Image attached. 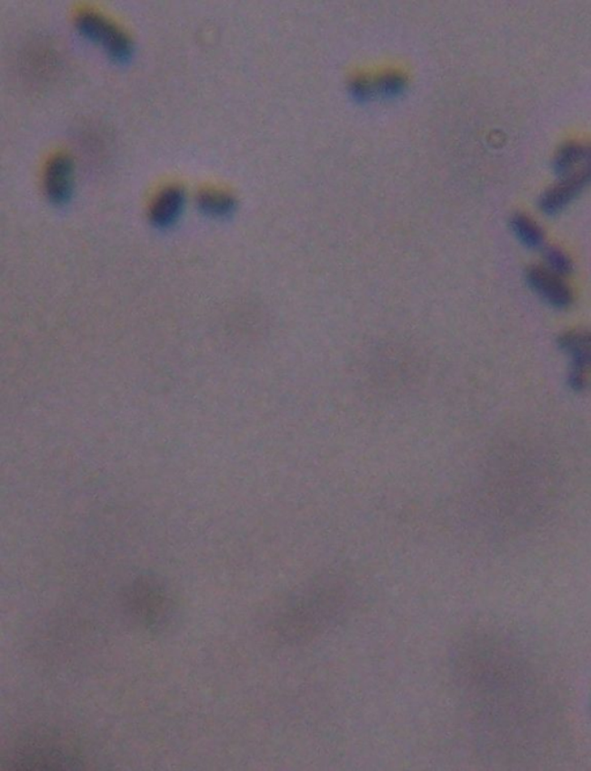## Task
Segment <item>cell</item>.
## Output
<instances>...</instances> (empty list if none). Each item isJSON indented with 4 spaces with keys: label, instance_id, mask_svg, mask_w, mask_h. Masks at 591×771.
<instances>
[{
    "label": "cell",
    "instance_id": "9",
    "mask_svg": "<svg viewBox=\"0 0 591 771\" xmlns=\"http://www.w3.org/2000/svg\"><path fill=\"white\" fill-rule=\"evenodd\" d=\"M198 205L200 211L209 216L225 217L235 211V200L228 193L203 191L198 195Z\"/></svg>",
    "mask_w": 591,
    "mask_h": 771
},
{
    "label": "cell",
    "instance_id": "10",
    "mask_svg": "<svg viewBox=\"0 0 591 771\" xmlns=\"http://www.w3.org/2000/svg\"><path fill=\"white\" fill-rule=\"evenodd\" d=\"M543 259L546 267L552 273L561 277L571 275L574 271V264L566 252L556 246H546L543 248Z\"/></svg>",
    "mask_w": 591,
    "mask_h": 771
},
{
    "label": "cell",
    "instance_id": "7",
    "mask_svg": "<svg viewBox=\"0 0 591 771\" xmlns=\"http://www.w3.org/2000/svg\"><path fill=\"white\" fill-rule=\"evenodd\" d=\"M588 163H591V148L581 144L569 143L564 145L556 154L552 168L556 177L564 178Z\"/></svg>",
    "mask_w": 591,
    "mask_h": 771
},
{
    "label": "cell",
    "instance_id": "3",
    "mask_svg": "<svg viewBox=\"0 0 591 771\" xmlns=\"http://www.w3.org/2000/svg\"><path fill=\"white\" fill-rule=\"evenodd\" d=\"M590 184L591 163H588L566 177L560 178L559 183L544 192L539 199V209L546 215H556L576 200Z\"/></svg>",
    "mask_w": 591,
    "mask_h": 771
},
{
    "label": "cell",
    "instance_id": "2",
    "mask_svg": "<svg viewBox=\"0 0 591 771\" xmlns=\"http://www.w3.org/2000/svg\"><path fill=\"white\" fill-rule=\"evenodd\" d=\"M558 346L568 355V385L574 392L585 391L591 372V331H569L558 337Z\"/></svg>",
    "mask_w": 591,
    "mask_h": 771
},
{
    "label": "cell",
    "instance_id": "5",
    "mask_svg": "<svg viewBox=\"0 0 591 771\" xmlns=\"http://www.w3.org/2000/svg\"><path fill=\"white\" fill-rule=\"evenodd\" d=\"M73 173V162L65 154H59L48 162L45 173V190L51 203L64 205L70 200Z\"/></svg>",
    "mask_w": 591,
    "mask_h": 771
},
{
    "label": "cell",
    "instance_id": "6",
    "mask_svg": "<svg viewBox=\"0 0 591 771\" xmlns=\"http://www.w3.org/2000/svg\"><path fill=\"white\" fill-rule=\"evenodd\" d=\"M184 205H185V192L183 188L166 187L152 205L151 221L158 228H168L181 216Z\"/></svg>",
    "mask_w": 591,
    "mask_h": 771
},
{
    "label": "cell",
    "instance_id": "4",
    "mask_svg": "<svg viewBox=\"0 0 591 771\" xmlns=\"http://www.w3.org/2000/svg\"><path fill=\"white\" fill-rule=\"evenodd\" d=\"M526 281L535 294L556 310H567L573 305L574 294L571 286L564 277L556 275L546 267L531 265L526 269Z\"/></svg>",
    "mask_w": 591,
    "mask_h": 771
},
{
    "label": "cell",
    "instance_id": "1",
    "mask_svg": "<svg viewBox=\"0 0 591 771\" xmlns=\"http://www.w3.org/2000/svg\"><path fill=\"white\" fill-rule=\"evenodd\" d=\"M75 25L81 35L102 45L115 62L125 63L131 58L133 45L130 37L105 16L83 11L76 15Z\"/></svg>",
    "mask_w": 591,
    "mask_h": 771
},
{
    "label": "cell",
    "instance_id": "8",
    "mask_svg": "<svg viewBox=\"0 0 591 771\" xmlns=\"http://www.w3.org/2000/svg\"><path fill=\"white\" fill-rule=\"evenodd\" d=\"M511 228L516 237L530 250L546 247V235L533 218L524 213H516L511 218Z\"/></svg>",
    "mask_w": 591,
    "mask_h": 771
}]
</instances>
